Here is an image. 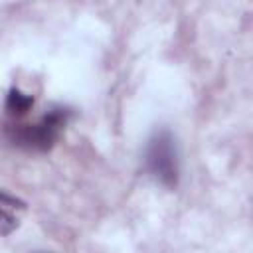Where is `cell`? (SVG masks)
Instances as JSON below:
<instances>
[{
  "mask_svg": "<svg viewBox=\"0 0 253 253\" xmlns=\"http://www.w3.org/2000/svg\"><path fill=\"white\" fill-rule=\"evenodd\" d=\"M67 119H69V111L67 109L51 107L34 125H14V126H10L8 128V138H10L12 144H16L20 148L45 152L57 140V136L63 130Z\"/></svg>",
  "mask_w": 253,
  "mask_h": 253,
  "instance_id": "6da1fadb",
  "label": "cell"
},
{
  "mask_svg": "<svg viewBox=\"0 0 253 253\" xmlns=\"http://www.w3.org/2000/svg\"><path fill=\"white\" fill-rule=\"evenodd\" d=\"M26 213V204L0 190V235H10L16 231L22 223V217Z\"/></svg>",
  "mask_w": 253,
  "mask_h": 253,
  "instance_id": "3957f363",
  "label": "cell"
},
{
  "mask_svg": "<svg viewBox=\"0 0 253 253\" xmlns=\"http://www.w3.org/2000/svg\"><path fill=\"white\" fill-rule=\"evenodd\" d=\"M32 105H34L32 95L22 93L20 89H10L8 97H6V103H4V109L10 117H22L32 109Z\"/></svg>",
  "mask_w": 253,
  "mask_h": 253,
  "instance_id": "277c9868",
  "label": "cell"
},
{
  "mask_svg": "<svg viewBox=\"0 0 253 253\" xmlns=\"http://www.w3.org/2000/svg\"><path fill=\"white\" fill-rule=\"evenodd\" d=\"M146 168L148 172L168 188L178 182V154L170 130L162 128L154 132L146 148Z\"/></svg>",
  "mask_w": 253,
  "mask_h": 253,
  "instance_id": "7a4b0ae2",
  "label": "cell"
}]
</instances>
